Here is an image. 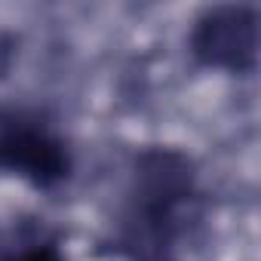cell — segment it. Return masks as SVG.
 <instances>
[{"mask_svg": "<svg viewBox=\"0 0 261 261\" xmlns=\"http://www.w3.org/2000/svg\"><path fill=\"white\" fill-rule=\"evenodd\" d=\"M197 197L194 166L172 148H151L136 160L133 172V230L151 243L172 240Z\"/></svg>", "mask_w": 261, "mask_h": 261, "instance_id": "1", "label": "cell"}, {"mask_svg": "<svg viewBox=\"0 0 261 261\" xmlns=\"http://www.w3.org/2000/svg\"><path fill=\"white\" fill-rule=\"evenodd\" d=\"M0 169L34 188H56L71 175V154L40 120L7 114L0 117Z\"/></svg>", "mask_w": 261, "mask_h": 261, "instance_id": "2", "label": "cell"}, {"mask_svg": "<svg viewBox=\"0 0 261 261\" xmlns=\"http://www.w3.org/2000/svg\"><path fill=\"white\" fill-rule=\"evenodd\" d=\"M191 49L206 68L252 71L258 65V13L240 4L206 10L194 25Z\"/></svg>", "mask_w": 261, "mask_h": 261, "instance_id": "3", "label": "cell"}, {"mask_svg": "<svg viewBox=\"0 0 261 261\" xmlns=\"http://www.w3.org/2000/svg\"><path fill=\"white\" fill-rule=\"evenodd\" d=\"M7 261H62V255H59L53 246H31V249L13 255V258H7Z\"/></svg>", "mask_w": 261, "mask_h": 261, "instance_id": "4", "label": "cell"}, {"mask_svg": "<svg viewBox=\"0 0 261 261\" xmlns=\"http://www.w3.org/2000/svg\"><path fill=\"white\" fill-rule=\"evenodd\" d=\"M13 56H16V43H13V37L0 31V77H4V74L10 71Z\"/></svg>", "mask_w": 261, "mask_h": 261, "instance_id": "5", "label": "cell"}]
</instances>
